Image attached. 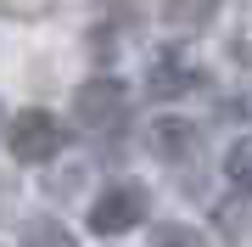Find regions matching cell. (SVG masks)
Segmentation results:
<instances>
[{
	"mask_svg": "<svg viewBox=\"0 0 252 247\" xmlns=\"http://www.w3.org/2000/svg\"><path fill=\"white\" fill-rule=\"evenodd\" d=\"M152 247H207V236L190 230V225H157L152 230Z\"/></svg>",
	"mask_w": 252,
	"mask_h": 247,
	"instance_id": "cell-9",
	"label": "cell"
},
{
	"mask_svg": "<svg viewBox=\"0 0 252 247\" xmlns=\"http://www.w3.org/2000/svg\"><path fill=\"white\" fill-rule=\"evenodd\" d=\"M219 17V0H162V23L174 34H196Z\"/></svg>",
	"mask_w": 252,
	"mask_h": 247,
	"instance_id": "cell-6",
	"label": "cell"
},
{
	"mask_svg": "<svg viewBox=\"0 0 252 247\" xmlns=\"http://www.w3.org/2000/svg\"><path fill=\"white\" fill-rule=\"evenodd\" d=\"M124 112H129V90H124V79H84L79 90H73V118H79L84 129H112V124H124Z\"/></svg>",
	"mask_w": 252,
	"mask_h": 247,
	"instance_id": "cell-3",
	"label": "cell"
},
{
	"mask_svg": "<svg viewBox=\"0 0 252 247\" xmlns=\"http://www.w3.org/2000/svg\"><path fill=\"white\" fill-rule=\"evenodd\" d=\"M23 247H79V242H73V230L56 225V219H28L23 225Z\"/></svg>",
	"mask_w": 252,
	"mask_h": 247,
	"instance_id": "cell-7",
	"label": "cell"
},
{
	"mask_svg": "<svg viewBox=\"0 0 252 247\" xmlns=\"http://www.w3.org/2000/svg\"><path fill=\"white\" fill-rule=\"evenodd\" d=\"M224 174H230V185L252 191V135H247V141H235V146L224 152Z\"/></svg>",
	"mask_w": 252,
	"mask_h": 247,
	"instance_id": "cell-8",
	"label": "cell"
},
{
	"mask_svg": "<svg viewBox=\"0 0 252 247\" xmlns=\"http://www.w3.org/2000/svg\"><path fill=\"white\" fill-rule=\"evenodd\" d=\"M6 146H11L17 163H51V157L67 146V129L56 124L45 107H28V112H17V118L6 124Z\"/></svg>",
	"mask_w": 252,
	"mask_h": 247,
	"instance_id": "cell-1",
	"label": "cell"
},
{
	"mask_svg": "<svg viewBox=\"0 0 252 247\" xmlns=\"http://www.w3.org/2000/svg\"><path fill=\"white\" fill-rule=\"evenodd\" d=\"M146 208H152L146 185L124 180V185H112V191H101L90 202V230H95V236H124V230H135L146 219Z\"/></svg>",
	"mask_w": 252,
	"mask_h": 247,
	"instance_id": "cell-2",
	"label": "cell"
},
{
	"mask_svg": "<svg viewBox=\"0 0 252 247\" xmlns=\"http://www.w3.org/2000/svg\"><path fill=\"white\" fill-rule=\"evenodd\" d=\"M0 118H6V112H0Z\"/></svg>",
	"mask_w": 252,
	"mask_h": 247,
	"instance_id": "cell-11",
	"label": "cell"
},
{
	"mask_svg": "<svg viewBox=\"0 0 252 247\" xmlns=\"http://www.w3.org/2000/svg\"><path fill=\"white\" fill-rule=\"evenodd\" d=\"M146 141H152L157 157L174 163V157H190V152H196V124H190V118H157Z\"/></svg>",
	"mask_w": 252,
	"mask_h": 247,
	"instance_id": "cell-5",
	"label": "cell"
},
{
	"mask_svg": "<svg viewBox=\"0 0 252 247\" xmlns=\"http://www.w3.org/2000/svg\"><path fill=\"white\" fill-rule=\"evenodd\" d=\"M202 73L190 62H180V56H157L152 62V73H146V90H152L157 101H168V96H185V90H196Z\"/></svg>",
	"mask_w": 252,
	"mask_h": 247,
	"instance_id": "cell-4",
	"label": "cell"
},
{
	"mask_svg": "<svg viewBox=\"0 0 252 247\" xmlns=\"http://www.w3.org/2000/svg\"><path fill=\"white\" fill-rule=\"evenodd\" d=\"M235 107H241V118L252 124V84H247V96H241V101H235Z\"/></svg>",
	"mask_w": 252,
	"mask_h": 247,
	"instance_id": "cell-10",
	"label": "cell"
}]
</instances>
